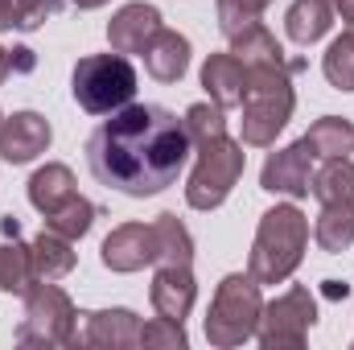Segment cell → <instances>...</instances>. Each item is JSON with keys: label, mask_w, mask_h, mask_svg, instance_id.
<instances>
[{"label": "cell", "mask_w": 354, "mask_h": 350, "mask_svg": "<svg viewBox=\"0 0 354 350\" xmlns=\"http://www.w3.org/2000/svg\"><path fill=\"white\" fill-rule=\"evenodd\" d=\"M309 161H313V153H309V145L305 140H297V145H288V149H280V153H272L264 161V174H260V185H264L268 194H284V198H305L309 194Z\"/></svg>", "instance_id": "obj_11"}, {"label": "cell", "mask_w": 354, "mask_h": 350, "mask_svg": "<svg viewBox=\"0 0 354 350\" xmlns=\"http://www.w3.org/2000/svg\"><path fill=\"white\" fill-rule=\"evenodd\" d=\"M194 153L185 120L161 103H128L111 111L87 140V165L99 185L128 198H153L169 190Z\"/></svg>", "instance_id": "obj_1"}, {"label": "cell", "mask_w": 354, "mask_h": 350, "mask_svg": "<svg viewBox=\"0 0 354 350\" xmlns=\"http://www.w3.org/2000/svg\"><path fill=\"white\" fill-rule=\"evenodd\" d=\"M83 342L87 347H111V350L140 347V317L132 309H95V313H87Z\"/></svg>", "instance_id": "obj_16"}, {"label": "cell", "mask_w": 354, "mask_h": 350, "mask_svg": "<svg viewBox=\"0 0 354 350\" xmlns=\"http://www.w3.org/2000/svg\"><path fill=\"white\" fill-rule=\"evenodd\" d=\"M145 71L157 83H177L189 71V37H181L177 29H157L145 46Z\"/></svg>", "instance_id": "obj_14"}, {"label": "cell", "mask_w": 354, "mask_h": 350, "mask_svg": "<svg viewBox=\"0 0 354 350\" xmlns=\"http://www.w3.org/2000/svg\"><path fill=\"white\" fill-rule=\"evenodd\" d=\"M260 313H264V301H260V280L248 272H231L223 276L214 301H210V313H206V342L218 350L243 347L248 338H256V326H260Z\"/></svg>", "instance_id": "obj_4"}, {"label": "cell", "mask_w": 354, "mask_h": 350, "mask_svg": "<svg viewBox=\"0 0 354 350\" xmlns=\"http://www.w3.org/2000/svg\"><path fill=\"white\" fill-rule=\"evenodd\" d=\"M0 120H4V116H0Z\"/></svg>", "instance_id": "obj_36"}, {"label": "cell", "mask_w": 354, "mask_h": 350, "mask_svg": "<svg viewBox=\"0 0 354 350\" xmlns=\"http://www.w3.org/2000/svg\"><path fill=\"white\" fill-rule=\"evenodd\" d=\"M317 322V301L305 284L288 288L284 297H276L272 305H264L260 313V326H256V338L264 350H301L309 330Z\"/></svg>", "instance_id": "obj_8"}, {"label": "cell", "mask_w": 354, "mask_h": 350, "mask_svg": "<svg viewBox=\"0 0 354 350\" xmlns=\"http://www.w3.org/2000/svg\"><path fill=\"white\" fill-rule=\"evenodd\" d=\"M322 71L338 91H354V29L330 42V50L322 58Z\"/></svg>", "instance_id": "obj_26"}, {"label": "cell", "mask_w": 354, "mask_h": 350, "mask_svg": "<svg viewBox=\"0 0 354 350\" xmlns=\"http://www.w3.org/2000/svg\"><path fill=\"white\" fill-rule=\"evenodd\" d=\"M334 8L342 12V21H346V25L354 29V0H334Z\"/></svg>", "instance_id": "obj_33"}, {"label": "cell", "mask_w": 354, "mask_h": 350, "mask_svg": "<svg viewBox=\"0 0 354 350\" xmlns=\"http://www.w3.org/2000/svg\"><path fill=\"white\" fill-rule=\"evenodd\" d=\"M272 0H218V29L227 42H235L239 33H248L252 25H260L264 8Z\"/></svg>", "instance_id": "obj_25"}, {"label": "cell", "mask_w": 354, "mask_h": 350, "mask_svg": "<svg viewBox=\"0 0 354 350\" xmlns=\"http://www.w3.org/2000/svg\"><path fill=\"white\" fill-rule=\"evenodd\" d=\"M185 132H189V140H206V136L227 132L223 107H218V103H194V107L185 111Z\"/></svg>", "instance_id": "obj_28"}, {"label": "cell", "mask_w": 354, "mask_h": 350, "mask_svg": "<svg viewBox=\"0 0 354 350\" xmlns=\"http://www.w3.org/2000/svg\"><path fill=\"white\" fill-rule=\"evenodd\" d=\"M309 194L317 202H354V161L351 157H330L309 177Z\"/></svg>", "instance_id": "obj_22"}, {"label": "cell", "mask_w": 354, "mask_h": 350, "mask_svg": "<svg viewBox=\"0 0 354 350\" xmlns=\"http://www.w3.org/2000/svg\"><path fill=\"white\" fill-rule=\"evenodd\" d=\"M194 149H198V165H194L189 185H185V202H189L194 210H218V206L231 198L235 181L243 177L248 153H243V145H235L227 132L206 136V140H194Z\"/></svg>", "instance_id": "obj_6"}, {"label": "cell", "mask_w": 354, "mask_h": 350, "mask_svg": "<svg viewBox=\"0 0 354 350\" xmlns=\"http://www.w3.org/2000/svg\"><path fill=\"white\" fill-rule=\"evenodd\" d=\"M79 190H75V174L66 169V165H46V169H37V174L29 177V202H33V210H41V214H50V210H58L66 198H75Z\"/></svg>", "instance_id": "obj_20"}, {"label": "cell", "mask_w": 354, "mask_h": 350, "mask_svg": "<svg viewBox=\"0 0 354 350\" xmlns=\"http://www.w3.org/2000/svg\"><path fill=\"white\" fill-rule=\"evenodd\" d=\"M313 239L330 256L354 248V202H322V214L313 223Z\"/></svg>", "instance_id": "obj_19"}, {"label": "cell", "mask_w": 354, "mask_h": 350, "mask_svg": "<svg viewBox=\"0 0 354 350\" xmlns=\"http://www.w3.org/2000/svg\"><path fill=\"white\" fill-rule=\"evenodd\" d=\"M157 29H161V12L153 4L136 0V4H124L107 21V42H111L115 54H145V46Z\"/></svg>", "instance_id": "obj_13"}, {"label": "cell", "mask_w": 354, "mask_h": 350, "mask_svg": "<svg viewBox=\"0 0 354 350\" xmlns=\"http://www.w3.org/2000/svg\"><path fill=\"white\" fill-rule=\"evenodd\" d=\"M29 272L33 280H62L75 272V252H71V239H62L58 231H41L33 243H29Z\"/></svg>", "instance_id": "obj_17"}, {"label": "cell", "mask_w": 354, "mask_h": 350, "mask_svg": "<svg viewBox=\"0 0 354 350\" xmlns=\"http://www.w3.org/2000/svg\"><path fill=\"white\" fill-rule=\"evenodd\" d=\"M153 309L157 317H169V322H185L189 309H194V297H198V284H194V272L189 264H161L157 276H153Z\"/></svg>", "instance_id": "obj_12"}, {"label": "cell", "mask_w": 354, "mask_h": 350, "mask_svg": "<svg viewBox=\"0 0 354 350\" xmlns=\"http://www.w3.org/2000/svg\"><path fill=\"white\" fill-rule=\"evenodd\" d=\"M305 243H309V219L292 202L272 206L264 219H260L248 272L260 284H284L297 272V264L305 260Z\"/></svg>", "instance_id": "obj_3"}, {"label": "cell", "mask_w": 354, "mask_h": 350, "mask_svg": "<svg viewBox=\"0 0 354 350\" xmlns=\"http://www.w3.org/2000/svg\"><path fill=\"white\" fill-rule=\"evenodd\" d=\"M50 140H54L50 120L37 111H17V116L0 120V157L8 165H25V161L41 157L50 149Z\"/></svg>", "instance_id": "obj_10"}, {"label": "cell", "mask_w": 354, "mask_h": 350, "mask_svg": "<svg viewBox=\"0 0 354 350\" xmlns=\"http://www.w3.org/2000/svg\"><path fill=\"white\" fill-rule=\"evenodd\" d=\"M75 8H99V4H107V0H71Z\"/></svg>", "instance_id": "obj_35"}, {"label": "cell", "mask_w": 354, "mask_h": 350, "mask_svg": "<svg viewBox=\"0 0 354 350\" xmlns=\"http://www.w3.org/2000/svg\"><path fill=\"white\" fill-rule=\"evenodd\" d=\"M153 227H157V248H161L157 264H194V239L177 223V214H157Z\"/></svg>", "instance_id": "obj_24"}, {"label": "cell", "mask_w": 354, "mask_h": 350, "mask_svg": "<svg viewBox=\"0 0 354 350\" xmlns=\"http://www.w3.org/2000/svg\"><path fill=\"white\" fill-rule=\"evenodd\" d=\"M99 260L107 264L111 272H140L145 264H157L161 260L157 227H153V223H124V227H115V231L103 239Z\"/></svg>", "instance_id": "obj_9"}, {"label": "cell", "mask_w": 354, "mask_h": 350, "mask_svg": "<svg viewBox=\"0 0 354 350\" xmlns=\"http://www.w3.org/2000/svg\"><path fill=\"white\" fill-rule=\"evenodd\" d=\"M231 54L248 66V91H243V145L252 149H268L284 124L292 120L297 95H292V71L284 62L280 42L268 33L264 25H252L248 33H239L231 42Z\"/></svg>", "instance_id": "obj_2"}, {"label": "cell", "mask_w": 354, "mask_h": 350, "mask_svg": "<svg viewBox=\"0 0 354 350\" xmlns=\"http://www.w3.org/2000/svg\"><path fill=\"white\" fill-rule=\"evenodd\" d=\"M25 75V71H33V50H4L0 46V83L8 79V75Z\"/></svg>", "instance_id": "obj_31"}, {"label": "cell", "mask_w": 354, "mask_h": 350, "mask_svg": "<svg viewBox=\"0 0 354 350\" xmlns=\"http://www.w3.org/2000/svg\"><path fill=\"white\" fill-rule=\"evenodd\" d=\"M301 140L309 145L313 157H326V161H330V157H351L354 153V124L342 120V116H326V120H317Z\"/></svg>", "instance_id": "obj_21"}, {"label": "cell", "mask_w": 354, "mask_h": 350, "mask_svg": "<svg viewBox=\"0 0 354 350\" xmlns=\"http://www.w3.org/2000/svg\"><path fill=\"white\" fill-rule=\"evenodd\" d=\"M189 338H185V330H181V322H169V317H157V322H149V326H140V347H185Z\"/></svg>", "instance_id": "obj_29"}, {"label": "cell", "mask_w": 354, "mask_h": 350, "mask_svg": "<svg viewBox=\"0 0 354 350\" xmlns=\"http://www.w3.org/2000/svg\"><path fill=\"white\" fill-rule=\"evenodd\" d=\"M29 280H33L29 248L17 243V235H12V243H0V293H25Z\"/></svg>", "instance_id": "obj_27"}, {"label": "cell", "mask_w": 354, "mask_h": 350, "mask_svg": "<svg viewBox=\"0 0 354 350\" xmlns=\"http://www.w3.org/2000/svg\"><path fill=\"white\" fill-rule=\"evenodd\" d=\"M202 87L206 95L227 111V107H239L243 103V91H248V66L227 50V54H210L206 66H202Z\"/></svg>", "instance_id": "obj_15"}, {"label": "cell", "mask_w": 354, "mask_h": 350, "mask_svg": "<svg viewBox=\"0 0 354 350\" xmlns=\"http://www.w3.org/2000/svg\"><path fill=\"white\" fill-rule=\"evenodd\" d=\"M0 29H21V12H17V0H0Z\"/></svg>", "instance_id": "obj_32"}, {"label": "cell", "mask_w": 354, "mask_h": 350, "mask_svg": "<svg viewBox=\"0 0 354 350\" xmlns=\"http://www.w3.org/2000/svg\"><path fill=\"white\" fill-rule=\"evenodd\" d=\"M17 12H21V29H37L58 12V0H17Z\"/></svg>", "instance_id": "obj_30"}, {"label": "cell", "mask_w": 354, "mask_h": 350, "mask_svg": "<svg viewBox=\"0 0 354 350\" xmlns=\"http://www.w3.org/2000/svg\"><path fill=\"white\" fill-rule=\"evenodd\" d=\"M330 25H334V0H292V8L284 12V29L297 46L322 42Z\"/></svg>", "instance_id": "obj_18"}, {"label": "cell", "mask_w": 354, "mask_h": 350, "mask_svg": "<svg viewBox=\"0 0 354 350\" xmlns=\"http://www.w3.org/2000/svg\"><path fill=\"white\" fill-rule=\"evenodd\" d=\"M75 301L54 284V280H33L25 288V317L17 326L21 347H75Z\"/></svg>", "instance_id": "obj_7"}, {"label": "cell", "mask_w": 354, "mask_h": 350, "mask_svg": "<svg viewBox=\"0 0 354 350\" xmlns=\"http://www.w3.org/2000/svg\"><path fill=\"white\" fill-rule=\"evenodd\" d=\"M326 293L338 301V297H346V284H342V280H326Z\"/></svg>", "instance_id": "obj_34"}, {"label": "cell", "mask_w": 354, "mask_h": 350, "mask_svg": "<svg viewBox=\"0 0 354 350\" xmlns=\"http://www.w3.org/2000/svg\"><path fill=\"white\" fill-rule=\"evenodd\" d=\"M91 223H95V206H91L87 198H79V194H75V198H66L58 210H50V214H46V227H50V231H58V235H62V239H71V243L87 235Z\"/></svg>", "instance_id": "obj_23"}, {"label": "cell", "mask_w": 354, "mask_h": 350, "mask_svg": "<svg viewBox=\"0 0 354 350\" xmlns=\"http://www.w3.org/2000/svg\"><path fill=\"white\" fill-rule=\"evenodd\" d=\"M75 103L91 116H111L120 107H128L136 99V66L128 62V54H87L79 58L75 75H71Z\"/></svg>", "instance_id": "obj_5"}]
</instances>
